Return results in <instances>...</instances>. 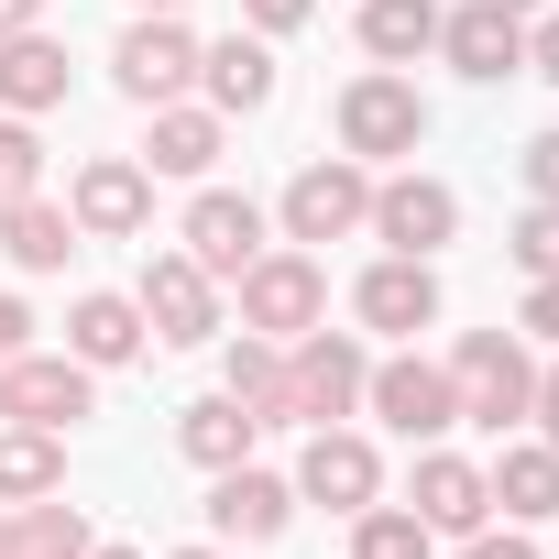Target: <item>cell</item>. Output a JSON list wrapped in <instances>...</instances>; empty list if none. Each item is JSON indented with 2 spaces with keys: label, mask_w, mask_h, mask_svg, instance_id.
Returning <instances> with one entry per match:
<instances>
[{
  "label": "cell",
  "mask_w": 559,
  "mask_h": 559,
  "mask_svg": "<svg viewBox=\"0 0 559 559\" xmlns=\"http://www.w3.org/2000/svg\"><path fill=\"white\" fill-rule=\"evenodd\" d=\"M165 559H241L230 537H198V548H165Z\"/></svg>",
  "instance_id": "ab89813d"
},
{
  "label": "cell",
  "mask_w": 559,
  "mask_h": 559,
  "mask_svg": "<svg viewBox=\"0 0 559 559\" xmlns=\"http://www.w3.org/2000/svg\"><path fill=\"white\" fill-rule=\"evenodd\" d=\"M515 330L559 352V274H526V308H515Z\"/></svg>",
  "instance_id": "1f68e13d"
},
{
  "label": "cell",
  "mask_w": 559,
  "mask_h": 559,
  "mask_svg": "<svg viewBox=\"0 0 559 559\" xmlns=\"http://www.w3.org/2000/svg\"><path fill=\"white\" fill-rule=\"evenodd\" d=\"M515 165H526V198H548V209H559V132H537Z\"/></svg>",
  "instance_id": "d590c367"
},
{
  "label": "cell",
  "mask_w": 559,
  "mask_h": 559,
  "mask_svg": "<svg viewBox=\"0 0 559 559\" xmlns=\"http://www.w3.org/2000/svg\"><path fill=\"white\" fill-rule=\"evenodd\" d=\"M362 384H373V352H362V330H308V341H286V406H297V428H341V417H362Z\"/></svg>",
  "instance_id": "8992f818"
},
{
  "label": "cell",
  "mask_w": 559,
  "mask_h": 559,
  "mask_svg": "<svg viewBox=\"0 0 559 559\" xmlns=\"http://www.w3.org/2000/svg\"><path fill=\"white\" fill-rule=\"evenodd\" d=\"M110 88H121L132 110L187 99V88H198V34H187V12H132L121 45H110Z\"/></svg>",
  "instance_id": "52a82bcc"
},
{
  "label": "cell",
  "mask_w": 559,
  "mask_h": 559,
  "mask_svg": "<svg viewBox=\"0 0 559 559\" xmlns=\"http://www.w3.org/2000/svg\"><path fill=\"white\" fill-rule=\"evenodd\" d=\"M297 23H319V0H241V34H297Z\"/></svg>",
  "instance_id": "d6a6232c"
},
{
  "label": "cell",
  "mask_w": 559,
  "mask_h": 559,
  "mask_svg": "<svg viewBox=\"0 0 559 559\" xmlns=\"http://www.w3.org/2000/svg\"><path fill=\"white\" fill-rule=\"evenodd\" d=\"M330 132H341V154H362V165H406V154L428 143V88H417L406 67H362V78H341Z\"/></svg>",
  "instance_id": "3957f363"
},
{
  "label": "cell",
  "mask_w": 559,
  "mask_h": 559,
  "mask_svg": "<svg viewBox=\"0 0 559 559\" xmlns=\"http://www.w3.org/2000/svg\"><path fill=\"white\" fill-rule=\"evenodd\" d=\"M439 263H417V252H373L362 274H352V319L373 330V341H417V330H439Z\"/></svg>",
  "instance_id": "4fadbf2b"
},
{
  "label": "cell",
  "mask_w": 559,
  "mask_h": 559,
  "mask_svg": "<svg viewBox=\"0 0 559 559\" xmlns=\"http://www.w3.org/2000/svg\"><path fill=\"white\" fill-rule=\"evenodd\" d=\"M352 45H362L373 67L439 56V0H362V12H352Z\"/></svg>",
  "instance_id": "4316f807"
},
{
  "label": "cell",
  "mask_w": 559,
  "mask_h": 559,
  "mask_svg": "<svg viewBox=\"0 0 559 559\" xmlns=\"http://www.w3.org/2000/svg\"><path fill=\"white\" fill-rule=\"evenodd\" d=\"M362 219H373V165L362 154H319V165L286 176V198H274V241H308V252L362 241Z\"/></svg>",
  "instance_id": "277c9868"
},
{
  "label": "cell",
  "mask_w": 559,
  "mask_h": 559,
  "mask_svg": "<svg viewBox=\"0 0 559 559\" xmlns=\"http://www.w3.org/2000/svg\"><path fill=\"white\" fill-rule=\"evenodd\" d=\"M0 252H12L23 274H67V252H78V219H67V198H0Z\"/></svg>",
  "instance_id": "cb8c5ba5"
},
{
  "label": "cell",
  "mask_w": 559,
  "mask_h": 559,
  "mask_svg": "<svg viewBox=\"0 0 559 559\" xmlns=\"http://www.w3.org/2000/svg\"><path fill=\"white\" fill-rule=\"evenodd\" d=\"M461 559H537V526H472V537H450Z\"/></svg>",
  "instance_id": "836d02e7"
},
{
  "label": "cell",
  "mask_w": 559,
  "mask_h": 559,
  "mask_svg": "<svg viewBox=\"0 0 559 559\" xmlns=\"http://www.w3.org/2000/svg\"><path fill=\"white\" fill-rule=\"evenodd\" d=\"M439 56H450V78H472V88H504V78H526V12L461 0V12H439Z\"/></svg>",
  "instance_id": "e0dca14e"
},
{
  "label": "cell",
  "mask_w": 559,
  "mask_h": 559,
  "mask_svg": "<svg viewBox=\"0 0 559 559\" xmlns=\"http://www.w3.org/2000/svg\"><path fill=\"white\" fill-rule=\"evenodd\" d=\"M526 78L559 88V0H548V12H526Z\"/></svg>",
  "instance_id": "e575fe53"
},
{
  "label": "cell",
  "mask_w": 559,
  "mask_h": 559,
  "mask_svg": "<svg viewBox=\"0 0 559 559\" xmlns=\"http://www.w3.org/2000/svg\"><path fill=\"white\" fill-rule=\"evenodd\" d=\"M526 428H537V439H548V450H559V352H548V362H537V406H526Z\"/></svg>",
  "instance_id": "8d00e7d4"
},
{
  "label": "cell",
  "mask_w": 559,
  "mask_h": 559,
  "mask_svg": "<svg viewBox=\"0 0 559 559\" xmlns=\"http://www.w3.org/2000/svg\"><path fill=\"white\" fill-rule=\"evenodd\" d=\"M219 395H241L263 428H297V406H286V341H263V330H219Z\"/></svg>",
  "instance_id": "603a6c76"
},
{
  "label": "cell",
  "mask_w": 559,
  "mask_h": 559,
  "mask_svg": "<svg viewBox=\"0 0 559 559\" xmlns=\"http://www.w3.org/2000/svg\"><path fill=\"white\" fill-rule=\"evenodd\" d=\"M88 504H67V493H34V504H12L0 515V559H88Z\"/></svg>",
  "instance_id": "d4e9b609"
},
{
  "label": "cell",
  "mask_w": 559,
  "mask_h": 559,
  "mask_svg": "<svg viewBox=\"0 0 559 559\" xmlns=\"http://www.w3.org/2000/svg\"><path fill=\"white\" fill-rule=\"evenodd\" d=\"M384 252H417V263H439L450 241H461V187L450 176H417V165H395V176H373V219H362Z\"/></svg>",
  "instance_id": "9c48e42d"
},
{
  "label": "cell",
  "mask_w": 559,
  "mask_h": 559,
  "mask_svg": "<svg viewBox=\"0 0 559 559\" xmlns=\"http://www.w3.org/2000/svg\"><path fill=\"white\" fill-rule=\"evenodd\" d=\"M45 187V132L23 110H0V198H34Z\"/></svg>",
  "instance_id": "f546056e"
},
{
  "label": "cell",
  "mask_w": 559,
  "mask_h": 559,
  "mask_svg": "<svg viewBox=\"0 0 559 559\" xmlns=\"http://www.w3.org/2000/svg\"><path fill=\"white\" fill-rule=\"evenodd\" d=\"M230 297H241V330H263V341H308V330L330 319V252H308V241H263V252L230 274Z\"/></svg>",
  "instance_id": "7a4b0ae2"
},
{
  "label": "cell",
  "mask_w": 559,
  "mask_h": 559,
  "mask_svg": "<svg viewBox=\"0 0 559 559\" xmlns=\"http://www.w3.org/2000/svg\"><path fill=\"white\" fill-rule=\"evenodd\" d=\"M132 12H187V0H132Z\"/></svg>",
  "instance_id": "b9f144b4"
},
{
  "label": "cell",
  "mask_w": 559,
  "mask_h": 559,
  "mask_svg": "<svg viewBox=\"0 0 559 559\" xmlns=\"http://www.w3.org/2000/svg\"><path fill=\"white\" fill-rule=\"evenodd\" d=\"M88 559H143V548H121V537H88Z\"/></svg>",
  "instance_id": "60d3db41"
},
{
  "label": "cell",
  "mask_w": 559,
  "mask_h": 559,
  "mask_svg": "<svg viewBox=\"0 0 559 559\" xmlns=\"http://www.w3.org/2000/svg\"><path fill=\"white\" fill-rule=\"evenodd\" d=\"M99 406V373L78 352H12L0 362V417L12 428H78Z\"/></svg>",
  "instance_id": "5bb4252c"
},
{
  "label": "cell",
  "mask_w": 559,
  "mask_h": 559,
  "mask_svg": "<svg viewBox=\"0 0 559 559\" xmlns=\"http://www.w3.org/2000/svg\"><path fill=\"white\" fill-rule=\"evenodd\" d=\"M67 88H78V67H67V45H56L45 23H23V34H0V110H23V121H45V110H67Z\"/></svg>",
  "instance_id": "44dd1931"
},
{
  "label": "cell",
  "mask_w": 559,
  "mask_h": 559,
  "mask_svg": "<svg viewBox=\"0 0 559 559\" xmlns=\"http://www.w3.org/2000/svg\"><path fill=\"white\" fill-rule=\"evenodd\" d=\"M406 515H417L428 537H472V526H493L483 461H461L450 439H428V450H417V472H406Z\"/></svg>",
  "instance_id": "9a60e30c"
},
{
  "label": "cell",
  "mask_w": 559,
  "mask_h": 559,
  "mask_svg": "<svg viewBox=\"0 0 559 559\" xmlns=\"http://www.w3.org/2000/svg\"><path fill=\"white\" fill-rule=\"evenodd\" d=\"M493 12H548V0H493Z\"/></svg>",
  "instance_id": "7bdbcfd3"
},
{
  "label": "cell",
  "mask_w": 559,
  "mask_h": 559,
  "mask_svg": "<svg viewBox=\"0 0 559 559\" xmlns=\"http://www.w3.org/2000/svg\"><path fill=\"white\" fill-rule=\"evenodd\" d=\"M67 352H78L88 373H121V362H143V352H154V330H143V308H132V297L88 286V297L67 308Z\"/></svg>",
  "instance_id": "7402d4cb"
},
{
  "label": "cell",
  "mask_w": 559,
  "mask_h": 559,
  "mask_svg": "<svg viewBox=\"0 0 559 559\" xmlns=\"http://www.w3.org/2000/svg\"><path fill=\"white\" fill-rule=\"evenodd\" d=\"M483 493H493V515H504V526H548V515H559V450H548L537 428L493 439V461H483Z\"/></svg>",
  "instance_id": "d6986e66"
},
{
  "label": "cell",
  "mask_w": 559,
  "mask_h": 559,
  "mask_svg": "<svg viewBox=\"0 0 559 559\" xmlns=\"http://www.w3.org/2000/svg\"><path fill=\"white\" fill-rule=\"evenodd\" d=\"M67 493V428H12L0 417V504H34Z\"/></svg>",
  "instance_id": "83f0119b"
},
{
  "label": "cell",
  "mask_w": 559,
  "mask_h": 559,
  "mask_svg": "<svg viewBox=\"0 0 559 559\" xmlns=\"http://www.w3.org/2000/svg\"><path fill=\"white\" fill-rule=\"evenodd\" d=\"M67 219H78V241H143V230H154V176H143V154H88V165L67 176Z\"/></svg>",
  "instance_id": "7c38bea8"
},
{
  "label": "cell",
  "mask_w": 559,
  "mask_h": 559,
  "mask_svg": "<svg viewBox=\"0 0 559 559\" xmlns=\"http://www.w3.org/2000/svg\"><path fill=\"white\" fill-rule=\"evenodd\" d=\"M132 308H143L154 352H209V341L230 330V308H219V274H198L176 241H165V252H143V274H132Z\"/></svg>",
  "instance_id": "5b68a950"
},
{
  "label": "cell",
  "mask_w": 559,
  "mask_h": 559,
  "mask_svg": "<svg viewBox=\"0 0 559 559\" xmlns=\"http://www.w3.org/2000/svg\"><path fill=\"white\" fill-rule=\"evenodd\" d=\"M252 439H263V417H252L241 395H198V406H176V450H187L198 472H230V461H252Z\"/></svg>",
  "instance_id": "484cf974"
},
{
  "label": "cell",
  "mask_w": 559,
  "mask_h": 559,
  "mask_svg": "<svg viewBox=\"0 0 559 559\" xmlns=\"http://www.w3.org/2000/svg\"><path fill=\"white\" fill-rule=\"evenodd\" d=\"M297 504H330L341 526L362 515V504H384V450L362 439V417H341V428H308V450H297Z\"/></svg>",
  "instance_id": "8fae6325"
},
{
  "label": "cell",
  "mask_w": 559,
  "mask_h": 559,
  "mask_svg": "<svg viewBox=\"0 0 559 559\" xmlns=\"http://www.w3.org/2000/svg\"><path fill=\"white\" fill-rule=\"evenodd\" d=\"M352 559H439V537H428L406 504H362V515H352Z\"/></svg>",
  "instance_id": "f1b7e54d"
},
{
  "label": "cell",
  "mask_w": 559,
  "mask_h": 559,
  "mask_svg": "<svg viewBox=\"0 0 559 559\" xmlns=\"http://www.w3.org/2000/svg\"><path fill=\"white\" fill-rule=\"evenodd\" d=\"M263 241H274V209L241 198V187H219V176H209V187L187 198V219H176V252H187L198 274H219V297H230V274H241Z\"/></svg>",
  "instance_id": "ba28073f"
},
{
  "label": "cell",
  "mask_w": 559,
  "mask_h": 559,
  "mask_svg": "<svg viewBox=\"0 0 559 559\" xmlns=\"http://www.w3.org/2000/svg\"><path fill=\"white\" fill-rule=\"evenodd\" d=\"M219 143H230V121H219L209 99H165V110H143V176L209 187V176H219Z\"/></svg>",
  "instance_id": "ac0fdd59"
},
{
  "label": "cell",
  "mask_w": 559,
  "mask_h": 559,
  "mask_svg": "<svg viewBox=\"0 0 559 559\" xmlns=\"http://www.w3.org/2000/svg\"><path fill=\"white\" fill-rule=\"evenodd\" d=\"M198 99H209L219 121L274 110V45H263V34H219V45H198Z\"/></svg>",
  "instance_id": "ffe728a7"
},
{
  "label": "cell",
  "mask_w": 559,
  "mask_h": 559,
  "mask_svg": "<svg viewBox=\"0 0 559 559\" xmlns=\"http://www.w3.org/2000/svg\"><path fill=\"white\" fill-rule=\"evenodd\" d=\"M12 352H34V308H23V297H0V362H12Z\"/></svg>",
  "instance_id": "74e56055"
},
{
  "label": "cell",
  "mask_w": 559,
  "mask_h": 559,
  "mask_svg": "<svg viewBox=\"0 0 559 559\" xmlns=\"http://www.w3.org/2000/svg\"><path fill=\"white\" fill-rule=\"evenodd\" d=\"M362 417H384L406 450H428V439H450L461 428V395H450V362H428V352H384L373 362V384H362Z\"/></svg>",
  "instance_id": "30bf717a"
},
{
  "label": "cell",
  "mask_w": 559,
  "mask_h": 559,
  "mask_svg": "<svg viewBox=\"0 0 559 559\" xmlns=\"http://www.w3.org/2000/svg\"><path fill=\"white\" fill-rule=\"evenodd\" d=\"M209 526L230 548H274V537L297 526V483L263 472V461H230V472H209Z\"/></svg>",
  "instance_id": "2e32d148"
},
{
  "label": "cell",
  "mask_w": 559,
  "mask_h": 559,
  "mask_svg": "<svg viewBox=\"0 0 559 559\" xmlns=\"http://www.w3.org/2000/svg\"><path fill=\"white\" fill-rule=\"evenodd\" d=\"M504 252H515V274H559V209L537 198V209L504 230Z\"/></svg>",
  "instance_id": "4dcf8cb0"
},
{
  "label": "cell",
  "mask_w": 559,
  "mask_h": 559,
  "mask_svg": "<svg viewBox=\"0 0 559 559\" xmlns=\"http://www.w3.org/2000/svg\"><path fill=\"white\" fill-rule=\"evenodd\" d=\"M450 395H461V428L515 439L526 406H537V352H526L515 330H461V341H450Z\"/></svg>",
  "instance_id": "6da1fadb"
},
{
  "label": "cell",
  "mask_w": 559,
  "mask_h": 559,
  "mask_svg": "<svg viewBox=\"0 0 559 559\" xmlns=\"http://www.w3.org/2000/svg\"><path fill=\"white\" fill-rule=\"evenodd\" d=\"M23 23H45V0H0V34H23Z\"/></svg>",
  "instance_id": "f35d334b"
}]
</instances>
